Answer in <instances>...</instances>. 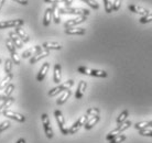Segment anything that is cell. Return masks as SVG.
<instances>
[{"label":"cell","instance_id":"6da1fadb","mask_svg":"<svg viewBox=\"0 0 152 143\" xmlns=\"http://www.w3.org/2000/svg\"><path fill=\"white\" fill-rule=\"evenodd\" d=\"M77 72L80 74L88 76H94V77H99V78H106L108 76V73L102 69H93V68H88L86 66H80L77 68Z\"/></svg>","mask_w":152,"mask_h":143},{"label":"cell","instance_id":"7a4b0ae2","mask_svg":"<svg viewBox=\"0 0 152 143\" xmlns=\"http://www.w3.org/2000/svg\"><path fill=\"white\" fill-rule=\"evenodd\" d=\"M60 13L61 15H89V10L84 8H74V7H60Z\"/></svg>","mask_w":152,"mask_h":143},{"label":"cell","instance_id":"3957f363","mask_svg":"<svg viewBox=\"0 0 152 143\" xmlns=\"http://www.w3.org/2000/svg\"><path fill=\"white\" fill-rule=\"evenodd\" d=\"M132 125V122L130 120H127L126 122H124V123H121V124H118L117 125V128L116 129H114L111 132H109L108 134H107V136H106V140L109 142L110 140H113L115 138V136H119V134H121L122 132L124 131H126L127 129H129L130 127Z\"/></svg>","mask_w":152,"mask_h":143},{"label":"cell","instance_id":"277c9868","mask_svg":"<svg viewBox=\"0 0 152 143\" xmlns=\"http://www.w3.org/2000/svg\"><path fill=\"white\" fill-rule=\"evenodd\" d=\"M73 85H74V80H73V79H69V80H66L65 83L52 88V89L49 91V96L50 97H54V96H56V95H58V94H62L63 91L67 90V89H71V87H72Z\"/></svg>","mask_w":152,"mask_h":143},{"label":"cell","instance_id":"5b68a950","mask_svg":"<svg viewBox=\"0 0 152 143\" xmlns=\"http://www.w3.org/2000/svg\"><path fill=\"white\" fill-rule=\"evenodd\" d=\"M54 117H55V120H56L57 125H58V128H60L61 133L64 134V136H67V134H69V129L66 128V125H65V119H64L63 113H62L60 110H55V111H54Z\"/></svg>","mask_w":152,"mask_h":143},{"label":"cell","instance_id":"8992f818","mask_svg":"<svg viewBox=\"0 0 152 143\" xmlns=\"http://www.w3.org/2000/svg\"><path fill=\"white\" fill-rule=\"evenodd\" d=\"M41 119H42V124H43V130H44V133H45L46 138H48V139H52L54 136V133H53V129L51 127V122H50L49 116H48L46 113H42Z\"/></svg>","mask_w":152,"mask_h":143},{"label":"cell","instance_id":"52a82bcc","mask_svg":"<svg viewBox=\"0 0 152 143\" xmlns=\"http://www.w3.org/2000/svg\"><path fill=\"white\" fill-rule=\"evenodd\" d=\"M89 119V117H88L87 115H85V116H83V117L78 118V120H76V122L73 125H71L69 129V134H75L76 132L78 131L82 127H84V124L86 123V121Z\"/></svg>","mask_w":152,"mask_h":143},{"label":"cell","instance_id":"ba28073f","mask_svg":"<svg viewBox=\"0 0 152 143\" xmlns=\"http://www.w3.org/2000/svg\"><path fill=\"white\" fill-rule=\"evenodd\" d=\"M23 24H24V20H22V19L0 21V30H2V29H8V28H17V26H22Z\"/></svg>","mask_w":152,"mask_h":143},{"label":"cell","instance_id":"9c48e42d","mask_svg":"<svg viewBox=\"0 0 152 143\" xmlns=\"http://www.w3.org/2000/svg\"><path fill=\"white\" fill-rule=\"evenodd\" d=\"M86 19H87V17H85V15H78V17H76V18H74V19L67 20V21L64 23L65 29L74 28V26H78V24H80V23L85 22V21H86Z\"/></svg>","mask_w":152,"mask_h":143},{"label":"cell","instance_id":"30bf717a","mask_svg":"<svg viewBox=\"0 0 152 143\" xmlns=\"http://www.w3.org/2000/svg\"><path fill=\"white\" fill-rule=\"evenodd\" d=\"M2 115H4V117L9 118V119H11V120L18 121V122H24V121H26V117H24L23 115L15 112V111H12V110H6Z\"/></svg>","mask_w":152,"mask_h":143},{"label":"cell","instance_id":"8fae6325","mask_svg":"<svg viewBox=\"0 0 152 143\" xmlns=\"http://www.w3.org/2000/svg\"><path fill=\"white\" fill-rule=\"evenodd\" d=\"M43 50L44 49H43L41 45H35V46H33V47H30V49H28L27 51H24V52L22 53V58H29V57L34 56L38 53L42 52Z\"/></svg>","mask_w":152,"mask_h":143},{"label":"cell","instance_id":"7c38bea8","mask_svg":"<svg viewBox=\"0 0 152 143\" xmlns=\"http://www.w3.org/2000/svg\"><path fill=\"white\" fill-rule=\"evenodd\" d=\"M128 9H129L130 11L133 12V13H137V15H140L142 17H145V15H148L150 13L148 9H145V8H141L139 6H136V4H129L128 6Z\"/></svg>","mask_w":152,"mask_h":143},{"label":"cell","instance_id":"4fadbf2b","mask_svg":"<svg viewBox=\"0 0 152 143\" xmlns=\"http://www.w3.org/2000/svg\"><path fill=\"white\" fill-rule=\"evenodd\" d=\"M50 69V63H44V64L42 65V67L40 68V71H39L38 75H37V80L38 82H43V79L45 78L46 74H48V72Z\"/></svg>","mask_w":152,"mask_h":143},{"label":"cell","instance_id":"5bb4252c","mask_svg":"<svg viewBox=\"0 0 152 143\" xmlns=\"http://www.w3.org/2000/svg\"><path fill=\"white\" fill-rule=\"evenodd\" d=\"M86 88H87V83H86L85 80H80V83H78V86H77V89H76V93H75L76 99L83 98L84 93L86 90Z\"/></svg>","mask_w":152,"mask_h":143},{"label":"cell","instance_id":"9a60e30c","mask_svg":"<svg viewBox=\"0 0 152 143\" xmlns=\"http://www.w3.org/2000/svg\"><path fill=\"white\" fill-rule=\"evenodd\" d=\"M49 55H50V51H48V50H43L42 52L38 53L37 55H34V56L31 57V58H30V64H35V63H38L39 61L45 58V57H48Z\"/></svg>","mask_w":152,"mask_h":143},{"label":"cell","instance_id":"2e32d148","mask_svg":"<svg viewBox=\"0 0 152 143\" xmlns=\"http://www.w3.org/2000/svg\"><path fill=\"white\" fill-rule=\"evenodd\" d=\"M62 79V67L61 64H55L53 73V82L55 84H60Z\"/></svg>","mask_w":152,"mask_h":143},{"label":"cell","instance_id":"e0dca14e","mask_svg":"<svg viewBox=\"0 0 152 143\" xmlns=\"http://www.w3.org/2000/svg\"><path fill=\"white\" fill-rule=\"evenodd\" d=\"M41 46L44 50H48V51H51V50H62V47H63L62 44H60V43H57V42H51V41L44 42Z\"/></svg>","mask_w":152,"mask_h":143},{"label":"cell","instance_id":"ac0fdd59","mask_svg":"<svg viewBox=\"0 0 152 143\" xmlns=\"http://www.w3.org/2000/svg\"><path fill=\"white\" fill-rule=\"evenodd\" d=\"M65 33L67 35H84L86 33V30L84 28H69V29H65Z\"/></svg>","mask_w":152,"mask_h":143},{"label":"cell","instance_id":"d6986e66","mask_svg":"<svg viewBox=\"0 0 152 143\" xmlns=\"http://www.w3.org/2000/svg\"><path fill=\"white\" fill-rule=\"evenodd\" d=\"M9 39L12 41V43L15 44V47H18V49H22L23 47V42L21 41V39L17 35L15 32H9Z\"/></svg>","mask_w":152,"mask_h":143},{"label":"cell","instance_id":"ffe728a7","mask_svg":"<svg viewBox=\"0 0 152 143\" xmlns=\"http://www.w3.org/2000/svg\"><path fill=\"white\" fill-rule=\"evenodd\" d=\"M52 19L56 24L61 22V13H60V7L58 4H53L52 6Z\"/></svg>","mask_w":152,"mask_h":143},{"label":"cell","instance_id":"44dd1931","mask_svg":"<svg viewBox=\"0 0 152 143\" xmlns=\"http://www.w3.org/2000/svg\"><path fill=\"white\" fill-rule=\"evenodd\" d=\"M99 120H100V116H94V117H91L86 121V123L84 124V128L86 129V130H91V128H94V125L98 123Z\"/></svg>","mask_w":152,"mask_h":143},{"label":"cell","instance_id":"7402d4cb","mask_svg":"<svg viewBox=\"0 0 152 143\" xmlns=\"http://www.w3.org/2000/svg\"><path fill=\"white\" fill-rule=\"evenodd\" d=\"M71 96H72V90H71V89H67V90L63 91V93L61 94V96L57 98L56 105L61 106V105H63V104H65V102L67 101V99H69Z\"/></svg>","mask_w":152,"mask_h":143},{"label":"cell","instance_id":"603a6c76","mask_svg":"<svg viewBox=\"0 0 152 143\" xmlns=\"http://www.w3.org/2000/svg\"><path fill=\"white\" fill-rule=\"evenodd\" d=\"M15 32L17 33V35H18V36L21 39V41H22L23 43H28V42L30 41V38H29V35L26 33V31L23 30L21 26H17V28H15Z\"/></svg>","mask_w":152,"mask_h":143},{"label":"cell","instance_id":"cb8c5ba5","mask_svg":"<svg viewBox=\"0 0 152 143\" xmlns=\"http://www.w3.org/2000/svg\"><path fill=\"white\" fill-rule=\"evenodd\" d=\"M133 127H134V129L138 130V131H140V130H145V129H152V120L137 122Z\"/></svg>","mask_w":152,"mask_h":143},{"label":"cell","instance_id":"d4e9b609","mask_svg":"<svg viewBox=\"0 0 152 143\" xmlns=\"http://www.w3.org/2000/svg\"><path fill=\"white\" fill-rule=\"evenodd\" d=\"M13 102H15V98L13 97H9V98H7V99H4V102L0 105V115L4 113L6 110H8V108H9Z\"/></svg>","mask_w":152,"mask_h":143},{"label":"cell","instance_id":"484cf974","mask_svg":"<svg viewBox=\"0 0 152 143\" xmlns=\"http://www.w3.org/2000/svg\"><path fill=\"white\" fill-rule=\"evenodd\" d=\"M51 21H52V8H48L44 12V17H43V26H49Z\"/></svg>","mask_w":152,"mask_h":143},{"label":"cell","instance_id":"4316f807","mask_svg":"<svg viewBox=\"0 0 152 143\" xmlns=\"http://www.w3.org/2000/svg\"><path fill=\"white\" fill-rule=\"evenodd\" d=\"M11 79L12 74H10V75H6V77L2 80H0V90H4L8 85H9V83L11 82Z\"/></svg>","mask_w":152,"mask_h":143},{"label":"cell","instance_id":"83f0119b","mask_svg":"<svg viewBox=\"0 0 152 143\" xmlns=\"http://www.w3.org/2000/svg\"><path fill=\"white\" fill-rule=\"evenodd\" d=\"M128 116H129V111H128V110H124V111L117 117V120H116L117 124H121V123H124V122H126Z\"/></svg>","mask_w":152,"mask_h":143},{"label":"cell","instance_id":"f1b7e54d","mask_svg":"<svg viewBox=\"0 0 152 143\" xmlns=\"http://www.w3.org/2000/svg\"><path fill=\"white\" fill-rule=\"evenodd\" d=\"M13 90H15V85L13 84H9L7 86V88L4 89V96H2V100H4V99H7V98L10 97V95L13 93Z\"/></svg>","mask_w":152,"mask_h":143},{"label":"cell","instance_id":"f546056e","mask_svg":"<svg viewBox=\"0 0 152 143\" xmlns=\"http://www.w3.org/2000/svg\"><path fill=\"white\" fill-rule=\"evenodd\" d=\"M12 62L11 60H7L4 61V73H6V75H10L11 74V71H12Z\"/></svg>","mask_w":152,"mask_h":143},{"label":"cell","instance_id":"4dcf8cb0","mask_svg":"<svg viewBox=\"0 0 152 143\" xmlns=\"http://www.w3.org/2000/svg\"><path fill=\"white\" fill-rule=\"evenodd\" d=\"M104 1V7H105V11L107 13H111L114 11V6H113V2L111 0H103Z\"/></svg>","mask_w":152,"mask_h":143},{"label":"cell","instance_id":"1f68e13d","mask_svg":"<svg viewBox=\"0 0 152 143\" xmlns=\"http://www.w3.org/2000/svg\"><path fill=\"white\" fill-rule=\"evenodd\" d=\"M80 1L84 2V4H86L87 6H89V7H91V9H94V10L99 9V4L96 2L95 0H80Z\"/></svg>","mask_w":152,"mask_h":143},{"label":"cell","instance_id":"d6a6232c","mask_svg":"<svg viewBox=\"0 0 152 143\" xmlns=\"http://www.w3.org/2000/svg\"><path fill=\"white\" fill-rule=\"evenodd\" d=\"M6 46H7L8 51L10 52V54H13V53H15V50H17V47L15 46V44L12 43V41L10 40V39H7V41H6Z\"/></svg>","mask_w":152,"mask_h":143},{"label":"cell","instance_id":"836d02e7","mask_svg":"<svg viewBox=\"0 0 152 143\" xmlns=\"http://www.w3.org/2000/svg\"><path fill=\"white\" fill-rule=\"evenodd\" d=\"M86 115H87L88 117H94V116H98V115H100V110L98 109V108H89V109H87V111H86Z\"/></svg>","mask_w":152,"mask_h":143},{"label":"cell","instance_id":"e575fe53","mask_svg":"<svg viewBox=\"0 0 152 143\" xmlns=\"http://www.w3.org/2000/svg\"><path fill=\"white\" fill-rule=\"evenodd\" d=\"M126 140H127V136L125 134H119V136H115L113 140H110L109 143H121L124 141H126Z\"/></svg>","mask_w":152,"mask_h":143},{"label":"cell","instance_id":"d590c367","mask_svg":"<svg viewBox=\"0 0 152 143\" xmlns=\"http://www.w3.org/2000/svg\"><path fill=\"white\" fill-rule=\"evenodd\" d=\"M139 22H140L141 24L152 22V13H149L148 15H145V17H141V19L139 20Z\"/></svg>","mask_w":152,"mask_h":143},{"label":"cell","instance_id":"8d00e7d4","mask_svg":"<svg viewBox=\"0 0 152 143\" xmlns=\"http://www.w3.org/2000/svg\"><path fill=\"white\" fill-rule=\"evenodd\" d=\"M139 134L142 136H149L152 138V129H145V130H140Z\"/></svg>","mask_w":152,"mask_h":143},{"label":"cell","instance_id":"74e56055","mask_svg":"<svg viewBox=\"0 0 152 143\" xmlns=\"http://www.w3.org/2000/svg\"><path fill=\"white\" fill-rule=\"evenodd\" d=\"M11 61L15 63V65H20L21 64V61H20V57L18 56V54H17V52L13 53V54H11Z\"/></svg>","mask_w":152,"mask_h":143},{"label":"cell","instance_id":"f35d334b","mask_svg":"<svg viewBox=\"0 0 152 143\" xmlns=\"http://www.w3.org/2000/svg\"><path fill=\"white\" fill-rule=\"evenodd\" d=\"M9 127H10V122H9V121H4V122H1V123H0V133L4 132V130H7Z\"/></svg>","mask_w":152,"mask_h":143},{"label":"cell","instance_id":"ab89813d","mask_svg":"<svg viewBox=\"0 0 152 143\" xmlns=\"http://www.w3.org/2000/svg\"><path fill=\"white\" fill-rule=\"evenodd\" d=\"M121 2L122 0H115L114 2H113V6H114V11H118L120 7H121Z\"/></svg>","mask_w":152,"mask_h":143},{"label":"cell","instance_id":"60d3db41","mask_svg":"<svg viewBox=\"0 0 152 143\" xmlns=\"http://www.w3.org/2000/svg\"><path fill=\"white\" fill-rule=\"evenodd\" d=\"M44 2H46V4H57L58 2H63V0H44Z\"/></svg>","mask_w":152,"mask_h":143},{"label":"cell","instance_id":"b9f144b4","mask_svg":"<svg viewBox=\"0 0 152 143\" xmlns=\"http://www.w3.org/2000/svg\"><path fill=\"white\" fill-rule=\"evenodd\" d=\"M12 1H15V2H18L20 4H23V6H27L29 2H28V0H12Z\"/></svg>","mask_w":152,"mask_h":143},{"label":"cell","instance_id":"7bdbcfd3","mask_svg":"<svg viewBox=\"0 0 152 143\" xmlns=\"http://www.w3.org/2000/svg\"><path fill=\"white\" fill-rule=\"evenodd\" d=\"M74 0H63V4H65V7H71V4H73Z\"/></svg>","mask_w":152,"mask_h":143},{"label":"cell","instance_id":"ee69618b","mask_svg":"<svg viewBox=\"0 0 152 143\" xmlns=\"http://www.w3.org/2000/svg\"><path fill=\"white\" fill-rule=\"evenodd\" d=\"M15 143H27V141H26V139H23V138H21V139H19Z\"/></svg>","mask_w":152,"mask_h":143},{"label":"cell","instance_id":"f6af8a7d","mask_svg":"<svg viewBox=\"0 0 152 143\" xmlns=\"http://www.w3.org/2000/svg\"><path fill=\"white\" fill-rule=\"evenodd\" d=\"M4 4V0H0V10H1V8H2Z\"/></svg>","mask_w":152,"mask_h":143},{"label":"cell","instance_id":"bcb514c9","mask_svg":"<svg viewBox=\"0 0 152 143\" xmlns=\"http://www.w3.org/2000/svg\"><path fill=\"white\" fill-rule=\"evenodd\" d=\"M0 64H1V60H0Z\"/></svg>","mask_w":152,"mask_h":143}]
</instances>
